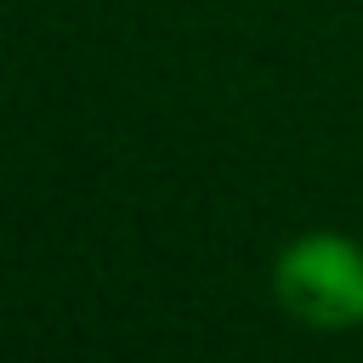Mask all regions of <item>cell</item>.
<instances>
[{
    "mask_svg": "<svg viewBox=\"0 0 363 363\" xmlns=\"http://www.w3.org/2000/svg\"><path fill=\"white\" fill-rule=\"evenodd\" d=\"M272 295L306 329H357L363 323V244L340 233H301L272 261Z\"/></svg>",
    "mask_w": 363,
    "mask_h": 363,
    "instance_id": "1",
    "label": "cell"
}]
</instances>
